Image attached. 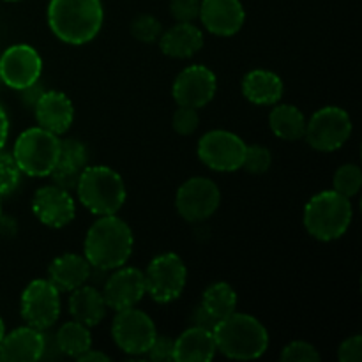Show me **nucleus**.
Masks as SVG:
<instances>
[{
    "instance_id": "f257e3e1",
    "label": "nucleus",
    "mask_w": 362,
    "mask_h": 362,
    "mask_svg": "<svg viewBox=\"0 0 362 362\" xmlns=\"http://www.w3.org/2000/svg\"><path fill=\"white\" fill-rule=\"evenodd\" d=\"M83 250V257L94 269H119L133 253V232L129 225L115 214L99 216L85 235Z\"/></svg>"
},
{
    "instance_id": "f03ea898",
    "label": "nucleus",
    "mask_w": 362,
    "mask_h": 362,
    "mask_svg": "<svg viewBox=\"0 0 362 362\" xmlns=\"http://www.w3.org/2000/svg\"><path fill=\"white\" fill-rule=\"evenodd\" d=\"M46 16L57 39L80 46L99 34L105 13L101 0H49Z\"/></svg>"
},
{
    "instance_id": "7ed1b4c3",
    "label": "nucleus",
    "mask_w": 362,
    "mask_h": 362,
    "mask_svg": "<svg viewBox=\"0 0 362 362\" xmlns=\"http://www.w3.org/2000/svg\"><path fill=\"white\" fill-rule=\"evenodd\" d=\"M216 349L235 361H251L264 356L269 349V332L260 320L246 313H237L219 320L212 329Z\"/></svg>"
},
{
    "instance_id": "20e7f679",
    "label": "nucleus",
    "mask_w": 362,
    "mask_h": 362,
    "mask_svg": "<svg viewBox=\"0 0 362 362\" xmlns=\"http://www.w3.org/2000/svg\"><path fill=\"white\" fill-rule=\"evenodd\" d=\"M78 198L95 216L117 214L126 202V184L108 166H87L76 184Z\"/></svg>"
},
{
    "instance_id": "39448f33",
    "label": "nucleus",
    "mask_w": 362,
    "mask_h": 362,
    "mask_svg": "<svg viewBox=\"0 0 362 362\" xmlns=\"http://www.w3.org/2000/svg\"><path fill=\"white\" fill-rule=\"evenodd\" d=\"M352 223L350 198L332 191L315 194L304 207V226L313 239L336 240L349 230Z\"/></svg>"
},
{
    "instance_id": "423d86ee",
    "label": "nucleus",
    "mask_w": 362,
    "mask_h": 362,
    "mask_svg": "<svg viewBox=\"0 0 362 362\" xmlns=\"http://www.w3.org/2000/svg\"><path fill=\"white\" fill-rule=\"evenodd\" d=\"M60 138L42 127L23 131L14 141L13 158L28 177H48L59 159Z\"/></svg>"
},
{
    "instance_id": "0eeeda50",
    "label": "nucleus",
    "mask_w": 362,
    "mask_h": 362,
    "mask_svg": "<svg viewBox=\"0 0 362 362\" xmlns=\"http://www.w3.org/2000/svg\"><path fill=\"white\" fill-rule=\"evenodd\" d=\"M352 119L339 106H324L306 120L304 138L318 152H334L349 141Z\"/></svg>"
},
{
    "instance_id": "6e6552de",
    "label": "nucleus",
    "mask_w": 362,
    "mask_h": 362,
    "mask_svg": "<svg viewBox=\"0 0 362 362\" xmlns=\"http://www.w3.org/2000/svg\"><path fill=\"white\" fill-rule=\"evenodd\" d=\"M145 276V293L156 303L168 304L179 299L187 281V269L175 253H163L148 264Z\"/></svg>"
},
{
    "instance_id": "1a4fd4ad",
    "label": "nucleus",
    "mask_w": 362,
    "mask_h": 362,
    "mask_svg": "<svg viewBox=\"0 0 362 362\" xmlns=\"http://www.w3.org/2000/svg\"><path fill=\"white\" fill-rule=\"evenodd\" d=\"M198 158L214 172H235L243 168L246 144L235 133L214 129L205 133L198 141Z\"/></svg>"
},
{
    "instance_id": "9d476101",
    "label": "nucleus",
    "mask_w": 362,
    "mask_h": 362,
    "mask_svg": "<svg viewBox=\"0 0 362 362\" xmlns=\"http://www.w3.org/2000/svg\"><path fill=\"white\" fill-rule=\"evenodd\" d=\"M112 336L115 345L129 356H144L156 339V325L145 311L136 308L117 311L113 318Z\"/></svg>"
},
{
    "instance_id": "9b49d317",
    "label": "nucleus",
    "mask_w": 362,
    "mask_h": 362,
    "mask_svg": "<svg viewBox=\"0 0 362 362\" xmlns=\"http://www.w3.org/2000/svg\"><path fill=\"white\" fill-rule=\"evenodd\" d=\"M221 191L218 184L205 177L187 179L175 194V209L187 223L205 221L218 211Z\"/></svg>"
},
{
    "instance_id": "f8f14e48",
    "label": "nucleus",
    "mask_w": 362,
    "mask_h": 362,
    "mask_svg": "<svg viewBox=\"0 0 362 362\" xmlns=\"http://www.w3.org/2000/svg\"><path fill=\"white\" fill-rule=\"evenodd\" d=\"M21 317L30 327L46 331L60 317V292L49 279H34L21 293Z\"/></svg>"
},
{
    "instance_id": "ddd939ff",
    "label": "nucleus",
    "mask_w": 362,
    "mask_h": 362,
    "mask_svg": "<svg viewBox=\"0 0 362 362\" xmlns=\"http://www.w3.org/2000/svg\"><path fill=\"white\" fill-rule=\"evenodd\" d=\"M41 55L28 45L9 46L0 55V81L14 90L28 87L41 78Z\"/></svg>"
},
{
    "instance_id": "4468645a",
    "label": "nucleus",
    "mask_w": 362,
    "mask_h": 362,
    "mask_svg": "<svg viewBox=\"0 0 362 362\" xmlns=\"http://www.w3.org/2000/svg\"><path fill=\"white\" fill-rule=\"evenodd\" d=\"M218 88L216 74L207 66H187L179 73L172 87V95L177 106L202 108L212 101Z\"/></svg>"
},
{
    "instance_id": "2eb2a0df",
    "label": "nucleus",
    "mask_w": 362,
    "mask_h": 362,
    "mask_svg": "<svg viewBox=\"0 0 362 362\" xmlns=\"http://www.w3.org/2000/svg\"><path fill=\"white\" fill-rule=\"evenodd\" d=\"M32 212L42 225L49 228H62L76 216V204L69 191L52 184L35 191L32 198Z\"/></svg>"
},
{
    "instance_id": "dca6fc26",
    "label": "nucleus",
    "mask_w": 362,
    "mask_h": 362,
    "mask_svg": "<svg viewBox=\"0 0 362 362\" xmlns=\"http://www.w3.org/2000/svg\"><path fill=\"white\" fill-rule=\"evenodd\" d=\"M145 296V276L134 267H119L106 281L103 297L106 306L120 311L134 308Z\"/></svg>"
},
{
    "instance_id": "f3484780",
    "label": "nucleus",
    "mask_w": 362,
    "mask_h": 362,
    "mask_svg": "<svg viewBox=\"0 0 362 362\" xmlns=\"http://www.w3.org/2000/svg\"><path fill=\"white\" fill-rule=\"evenodd\" d=\"M198 18L211 34L230 37L243 28L246 13L240 0H202Z\"/></svg>"
},
{
    "instance_id": "a211bd4d",
    "label": "nucleus",
    "mask_w": 362,
    "mask_h": 362,
    "mask_svg": "<svg viewBox=\"0 0 362 362\" xmlns=\"http://www.w3.org/2000/svg\"><path fill=\"white\" fill-rule=\"evenodd\" d=\"M46 336L39 329L18 327L0 339V361L32 362L45 357Z\"/></svg>"
},
{
    "instance_id": "6ab92c4d",
    "label": "nucleus",
    "mask_w": 362,
    "mask_h": 362,
    "mask_svg": "<svg viewBox=\"0 0 362 362\" xmlns=\"http://www.w3.org/2000/svg\"><path fill=\"white\" fill-rule=\"evenodd\" d=\"M34 113L39 127L57 136L66 133L74 120L73 103L64 92L59 90H46L35 103Z\"/></svg>"
},
{
    "instance_id": "aec40b11",
    "label": "nucleus",
    "mask_w": 362,
    "mask_h": 362,
    "mask_svg": "<svg viewBox=\"0 0 362 362\" xmlns=\"http://www.w3.org/2000/svg\"><path fill=\"white\" fill-rule=\"evenodd\" d=\"M88 166V151L80 140L66 138L60 140L59 159L55 163V168L52 170L53 184L64 187V189H76L78 179L81 172Z\"/></svg>"
},
{
    "instance_id": "412c9836",
    "label": "nucleus",
    "mask_w": 362,
    "mask_h": 362,
    "mask_svg": "<svg viewBox=\"0 0 362 362\" xmlns=\"http://www.w3.org/2000/svg\"><path fill=\"white\" fill-rule=\"evenodd\" d=\"M92 265L81 255L66 253L57 257L49 264L48 276L59 292H73L78 286L85 285L90 278Z\"/></svg>"
},
{
    "instance_id": "4be33fe9",
    "label": "nucleus",
    "mask_w": 362,
    "mask_h": 362,
    "mask_svg": "<svg viewBox=\"0 0 362 362\" xmlns=\"http://www.w3.org/2000/svg\"><path fill=\"white\" fill-rule=\"evenodd\" d=\"M216 339L212 331L191 325L173 341V361L209 362L216 357Z\"/></svg>"
},
{
    "instance_id": "5701e85b",
    "label": "nucleus",
    "mask_w": 362,
    "mask_h": 362,
    "mask_svg": "<svg viewBox=\"0 0 362 362\" xmlns=\"http://www.w3.org/2000/svg\"><path fill=\"white\" fill-rule=\"evenodd\" d=\"M159 46L166 57L191 59L204 48V32L193 23H177L168 30H163Z\"/></svg>"
},
{
    "instance_id": "b1692460",
    "label": "nucleus",
    "mask_w": 362,
    "mask_h": 362,
    "mask_svg": "<svg viewBox=\"0 0 362 362\" xmlns=\"http://www.w3.org/2000/svg\"><path fill=\"white\" fill-rule=\"evenodd\" d=\"M283 90V80L272 71L253 69L243 78V94L253 105H276L281 99Z\"/></svg>"
},
{
    "instance_id": "393cba45",
    "label": "nucleus",
    "mask_w": 362,
    "mask_h": 362,
    "mask_svg": "<svg viewBox=\"0 0 362 362\" xmlns=\"http://www.w3.org/2000/svg\"><path fill=\"white\" fill-rule=\"evenodd\" d=\"M106 300L103 297V292L95 290L94 286H78L76 290L71 292L69 297V313L73 320L94 327L99 325L106 317Z\"/></svg>"
},
{
    "instance_id": "a878e982",
    "label": "nucleus",
    "mask_w": 362,
    "mask_h": 362,
    "mask_svg": "<svg viewBox=\"0 0 362 362\" xmlns=\"http://www.w3.org/2000/svg\"><path fill=\"white\" fill-rule=\"evenodd\" d=\"M269 126L278 138L286 141H297L304 138L306 131V117L297 106L278 105L269 113Z\"/></svg>"
},
{
    "instance_id": "bb28decb",
    "label": "nucleus",
    "mask_w": 362,
    "mask_h": 362,
    "mask_svg": "<svg viewBox=\"0 0 362 362\" xmlns=\"http://www.w3.org/2000/svg\"><path fill=\"white\" fill-rule=\"evenodd\" d=\"M200 306L214 318L216 322L223 320L232 315L237 308V293L228 283H212L202 296Z\"/></svg>"
},
{
    "instance_id": "cd10ccee",
    "label": "nucleus",
    "mask_w": 362,
    "mask_h": 362,
    "mask_svg": "<svg viewBox=\"0 0 362 362\" xmlns=\"http://www.w3.org/2000/svg\"><path fill=\"white\" fill-rule=\"evenodd\" d=\"M55 346L60 354L76 359L92 346V336L87 325L73 320L64 324L55 334Z\"/></svg>"
},
{
    "instance_id": "c85d7f7f",
    "label": "nucleus",
    "mask_w": 362,
    "mask_h": 362,
    "mask_svg": "<svg viewBox=\"0 0 362 362\" xmlns=\"http://www.w3.org/2000/svg\"><path fill=\"white\" fill-rule=\"evenodd\" d=\"M332 186H334L336 193L343 194V197H356L362 186V172L359 166L354 165V163L339 166L334 173V179H332Z\"/></svg>"
},
{
    "instance_id": "c756f323",
    "label": "nucleus",
    "mask_w": 362,
    "mask_h": 362,
    "mask_svg": "<svg viewBox=\"0 0 362 362\" xmlns=\"http://www.w3.org/2000/svg\"><path fill=\"white\" fill-rule=\"evenodd\" d=\"M161 34V21L156 16H152V14H140V16H136L131 21V35H133L136 41L151 45V42L159 41Z\"/></svg>"
},
{
    "instance_id": "7c9ffc66",
    "label": "nucleus",
    "mask_w": 362,
    "mask_h": 362,
    "mask_svg": "<svg viewBox=\"0 0 362 362\" xmlns=\"http://www.w3.org/2000/svg\"><path fill=\"white\" fill-rule=\"evenodd\" d=\"M272 165V154L264 145H246V154H244L243 168L247 173L260 175L265 173Z\"/></svg>"
},
{
    "instance_id": "2f4dec72",
    "label": "nucleus",
    "mask_w": 362,
    "mask_h": 362,
    "mask_svg": "<svg viewBox=\"0 0 362 362\" xmlns=\"http://www.w3.org/2000/svg\"><path fill=\"white\" fill-rule=\"evenodd\" d=\"M21 170L18 168L13 154L0 151V197L11 194L20 184Z\"/></svg>"
},
{
    "instance_id": "473e14b6",
    "label": "nucleus",
    "mask_w": 362,
    "mask_h": 362,
    "mask_svg": "<svg viewBox=\"0 0 362 362\" xmlns=\"http://www.w3.org/2000/svg\"><path fill=\"white\" fill-rule=\"evenodd\" d=\"M279 359L283 362H318L320 361V354L311 343L292 341L283 349Z\"/></svg>"
},
{
    "instance_id": "72a5a7b5",
    "label": "nucleus",
    "mask_w": 362,
    "mask_h": 362,
    "mask_svg": "<svg viewBox=\"0 0 362 362\" xmlns=\"http://www.w3.org/2000/svg\"><path fill=\"white\" fill-rule=\"evenodd\" d=\"M200 124V117L194 108H187V106H179L172 117V127L175 133L180 136H189L198 129Z\"/></svg>"
},
{
    "instance_id": "f704fd0d",
    "label": "nucleus",
    "mask_w": 362,
    "mask_h": 362,
    "mask_svg": "<svg viewBox=\"0 0 362 362\" xmlns=\"http://www.w3.org/2000/svg\"><path fill=\"white\" fill-rule=\"evenodd\" d=\"M202 0H170V13L177 23H193L200 16Z\"/></svg>"
},
{
    "instance_id": "c9c22d12",
    "label": "nucleus",
    "mask_w": 362,
    "mask_h": 362,
    "mask_svg": "<svg viewBox=\"0 0 362 362\" xmlns=\"http://www.w3.org/2000/svg\"><path fill=\"white\" fill-rule=\"evenodd\" d=\"M147 356L151 361L158 362L173 361V339L168 336H156L151 349L147 350Z\"/></svg>"
},
{
    "instance_id": "e433bc0d",
    "label": "nucleus",
    "mask_w": 362,
    "mask_h": 362,
    "mask_svg": "<svg viewBox=\"0 0 362 362\" xmlns=\"http://www.w3.org/2000/svg\"><path fill=\"white\" fill-rule=\"evenodd\" d=\"M338 359L341 362H361L362 361V338L359 334L345 339L338 349Z\"/></svg>"
},
{
    "instance_id": "4c0bfd02",
    "label": "nucleus",
    "mask_w": 362,
    "mask_h": 362,
    "mask_svg": "<svg viewBox=\"0 0 362 362\" xmlns=\"http://www.w3.org/2000/svg\"><path fill=\"white\" fill-rule=\"evenodd\" d=\"M18 92H20L21 103H23V105L27 106V108L34 110L35 103H37L39 98H41V95L45 94L46 88H45V85H42L41 81L37 80V81H34V83H32V85H28V87L21 88V90H18Z\"/></svg>"
},
{
    "instance_id": "58836bf2",
    "label": "nucleus",
    "mask_w": 362,
    "mask_h": 362,
    "mask_svg": "<svg viewBox=\"0 0 362 362\" xmlns=\"http://www.w3.org/2000/svg\"><path fill=\"white\" fill-rule=\"evenodd\" d=\"M216 324H218V322H216L214 318H212L202 306H198L197 310L193 311V315H191V325H194V327H202V329H209V331H212Z\"/></svg>"
},
{
    "instance_id": "ea45409f",
    "label": "nucleus",
    "mask_w": 362,
    "mask_h": 362,
    "mask_svg": "<svg viewBox=\"0 0 362 362\" xmlns=\"http://www.w3.org/2000/svg\"><path fill=\"white\" fill-rule=\"evenodd\" d=\"M76 361H81V362H108L110 357L106 356V354L99 352V350H92V346L88 350H85L83 354H80V356L76 357Z\"/></svg>"
},
{
    "instance_id": "a19ab883",
    "label": "nucleus",
    "mask_w": 362,
    "mask_h": 362,
    "mask_svg": "<svg viewBox=\"0 0 362 362\" xmlns=\"http://www.w3.org/2000/svg\"><path fill=\"white\" fill-rule=\"evenodd\" d=\"M7 134H9V119H7V113L4 112V108L0 106V151H2L4 145H6Z\"/></svg>"
},
{
    "instance_id": "79ce46f5",
    "label": "nucleus",
    "mask_w": 362,
    "mask_h": 362,
    "mask_svg": "<svg viewBox=\"0 0 362 362\" xmlns=\"http://www.w3.org/2000/svg\"><path fill=\"white\" fill-rule=\"evenodd\" d=\"M4 334H6V327H4V322L2 318H0V339H2Z\"/></svg>"
},
{
    "instance_id": "37998d69",
    "label": "nucleus",
    "mask_w": 362,
    "mask_h": 362,
    "mask_svg": "<svg viewBox=\"0 0 362 362\" xmlns=\"http://www.w3.org/2000/svg\"><path fill=\"white\" fill-rule=\"evenodd\" d=\"M6 2H20V0H6Z\"/></svg>"
},
{
    "instance_id": "c03bdc74",
    "label": "nucleus",
    "mask_w": 362,
    "mask_h": 362,
    "mask_svg": "<svg viewBox=\"0 0 362 362\" xmlns=\"http://www.w3.org/2000/svg\"><path fill=\"white\" fill-rule=\"evenodd\" d=\"M0 216H2V207H0Z\"/></svg>"
}]
</instances>
